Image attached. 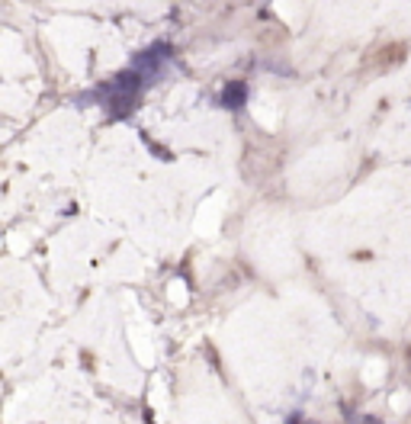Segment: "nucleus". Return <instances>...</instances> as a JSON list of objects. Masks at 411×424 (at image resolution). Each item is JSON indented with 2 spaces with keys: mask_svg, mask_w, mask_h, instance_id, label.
Listing matches in <instances>:
<instances>
[{
  "mask_svg": "<svg viewBox=\"0 0 411 424\" xmlns=\"http://www.w3.org/2000/svg\"><path fill=\"white\" fill-rule=\"evenodd\" d=\"M145 80H148V77H145L138 68H132V71H126V74H119L116 80H110L106 87H100V100H103L106 110H110V116L119 119V116L132 113V106H135Z\"/></svg>",
  "mask_w": 411,
  "mask_h": 424,
  "instance_id": "obj_1",
  "label": "nucleus"
},
{
  "mask_svg": "<svg viewBox=\"0 0 411 424\" xmlns=\"http://www.w3.org/2000/svg\"><path fill=\"white\" fill-rule=\"evenodd\" d=\"M248 100V87H244V84H228V87H225V93H222V103L228 106V110H238V106L241 103H244Z\"/></svg>",
  "mask_w": 411,
  "mask_h": 424,
  "instance_id": "obj_2",
  "label": "nucleus"
}]
</instances>
